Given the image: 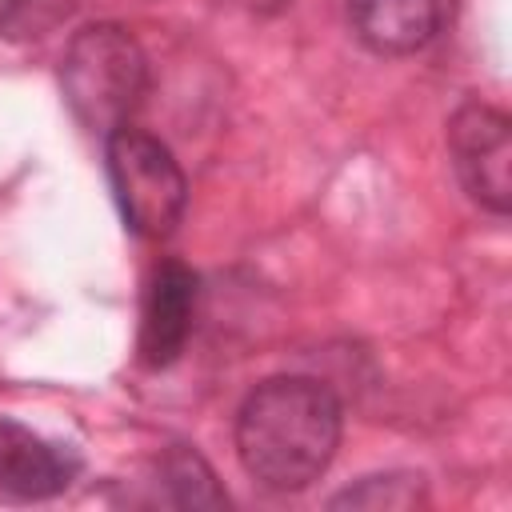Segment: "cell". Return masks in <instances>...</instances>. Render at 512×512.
Instances as JSON below:
<instances>
[{"label":"cell","instance_id":"obj_10","mask_svg":"<svg viewBox=\"0 0 512 512\" xmlns=\"http://www.w3.org/2000/svg\"><path fill=\"white\" fill-rule=\"evenodd\" d=\"M76 4L80 0H8L0 8V28L12 40H36L48 36L56 24H64Z\"/></svg>","mask_w":512,"mask_h":512},{"label":"cell","instance_id":"obj_2","mask_svg":"<svg viewBox=\"0 0 512 512\" xmlns=\"http://www.w3.org/2000/svg\"><path fill=\"white\" fill-rule=\"evenodd\" d=\"M60 84L72 116L88 132L112 136L128 124L148 92V56L124 24L100 20L68 40Z\"/></svg>","mask_w":512,"mask_h":512},{"label":"cell","instance_id":"obj_9","mask_svg":"<svg viewBox=\"0 0 512 512\" xmlns=\"http://www.w3.org/2000/svg\"><path fill=\"white\" fill-rule=\"evenodd\" d=\"M424 500L420 476H368L356 488H344L336 508H412Z\"/></svg>","mask_w":512,"mask_h":512},{"label":"cell","instance_id":"obj_3","mask_svg":"<svg viewBox=\"0 0 512 512\" xmlns=\"http://www.w3.org/2000/svg\"><path fill=\"white\" fill-rule=\"evenodd\" d=\"M108 140V180L124 224L144 240H164L188 204V180L168 144L124 124Z\"/></svg>","mask_w":512,"mask_h":512},{"label":"cell","instance_id":"obj_7","mask_svg":"<svg viewBox=\"0 0 512 512\" xmlns=\"http://www.w3.org/2000/svg\"><path fill=\"white\" fill-rule=\"evenodd\" d=\"M356 36L380 56H408L440 28V0H348Z\"/></svg>","mask_w":512,"mask_h":512},{"label":"cell","instance_id":"obj_11","mask_svg":"<svg viewBox=\"0 0 512 512\" xmlns=\"http://www.w3.org/2000/svg\"><path fill=\"white\" fill-rule=\"evenodd\" d=\"M232 4H244V8H252V12H280V8H288L292 0H232Z\"/></svg>","mask_w":512,"mask_h":512},{"label":"cell","instance_id":"obj_1","mask_svg":"<svg viewBox=\"0 0 512 512\" xmlns=\"http://www.w3.org/2000/svg\"><path fill=\"white\" fill-rule=\"evenodd\" d=\"M340 432V400L312 376H272L236 412L240 464L272 492H300L320 480L340 448Z\"/></svg>","mask_w":512,"mask_h":512},{"label":"cell","instance_id":"obj_8","mask_svg":"<svg viewBox=\"0 0 512 512\" xmlns=\"http://www.w3.org/2000/svg\"><path fill=\"white\" fill-rule=\"evenodd\" d=\"M160 476H164V484L172 488V500L184 504V508H220V504H228V496H224V488L216 484V476H212V468L204 464V456L192 452V448H184V444H176V448L164 456Z\"/></svg>","mask_w":512,"mask_h":512},{"label":"cell","instance_id":"obj_5","mask_svg":"<svg viewBox=\"0 0 512 512\" xmlns=\"http://www.w3.org/2000/svg\"><path fill=\"white\" fill-rule=\"evenodd\" d=\"M196 312V272L180 260H164L148 276L144 316H140V356L152 368L172 364L192 332Z\"/></svg>","mask_w":512,"mask_h":512},{"label":"cell","instance_id":"obj_4","mask_svg":"<svg viewBox=\"0 0 512 512\" xmlns=\"http://www.w3.org/2000/svg\"><path fill=\"white\" fill-rule=\"evenodd\" d=\"M448 148L468 196L504 216L512 208V120L472 100L448 120Z\"/></svg>","mask_w":512,"mask_h":512},{"label":"cell","instance_id":"obj_6","mask_svg":"<svg viewBox=\"0 0 512 512\" xmlns=\"http://www.w3.org/2000/svg\"><path fill=\"white\" fill-rule=\"evenodd\" d=\"M80 472V456L32 428L0 416V492L16 500H48Z\"/></svg>","mask_w":512,"mask_h":512}]
</instances>
